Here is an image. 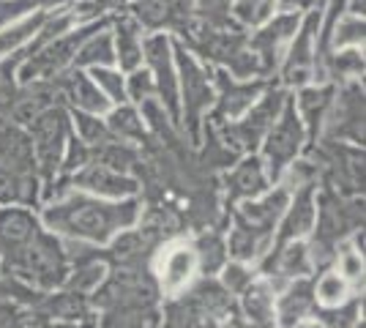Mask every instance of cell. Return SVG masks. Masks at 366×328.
Segmentation results:
<instances>
[{"label": "cell", "instance_id": "6da1fadb", "mask_svg": "<svg viewBox=\"0 0 366 328\" xmlns=\"http://www.w3.org/2000/svg\"><path fill=\"white\" fill-rule=\"evenodd\" d=\"M137 208H139L137 203L109 205V203L91 200V197H82V194H71L66 203L52 205L44 214V219L52 230H61V233L102 244L115 230L134 224Z\"/></svg>", "mask_w": 366, "mask_h": 328}, {"label": "cell", "instance_id": "7a4b0ae2", "mask_svg": "<svg viewBox=\"0 0 366 328\" xmlns=\"http://www.w3.org/2000/svg\"><path fill=\"white\" fill-rule=\"evenodd\" d=\"M112 16H104V19H93V22H82L79 28H71V31L61 33L58 39H52L49 44L39 49L36 55L25 58V66H22V79L25 82H33V79H46V77H58L66 66H71L79 44L93 36V33L104 31L109 25Z\"/></svg>", "mask_w": 366, "mask_h": 328}, {"label": "cell", "instance_id": "3957f363", "mask_svg": "<svg viewBox=\"0 0 366 328\" xmlns=\"http://www.w3.org/2000/svg\"><path fill=\"white\" fill-rule=\"evenodd\" d=\"M287 101V94L282 88H268V94L257 99L252 107L246 109L244 121L238 124H229V126H219L222 129V137L227 142L232 151H252L262 137L265 131L274 126V121L279 118V112L285 107Z\"/></svg>", "mask_w": 366, "mask_h": 328}, {"label": "cell", "instance_id": "277c9868", "mask_svg": "<svg viewBox=\"0 0 366 328\" xmlns=\"http://www.w3.org/2000/svg\"><path fill=\"white\" fill-rule=\"evenodd\" d=\"M175 61H178V71H181V88H183V107H186V126H189V137L197 142L199 118L202 112L214 104V85L205 74V69L194 61L192 49H186L181 41L172 44Z\"/></svg>", "mask_w": 366, "mask_h": 328}, {"label": "cell", "instance_id": "5b68a950", "mask_svg": "<svg viewBox=\"0 0 366 328\" xmlns=\"http://www.w3.org/2000/svg\"><path fill=\"white\" fill-rule=\"evenodd\" d=\"M33 159L41 164L44 175H52L63 161L66 140H69V115L61 104L46 107L41 115L31 121Z\"/></svg>", "mask_w": 366, "mask_h": 328}, {"label": "cell", "instance_id": "8992f818", "mask_svg": "<svg viewBox=\"0 0 366 328\" xmlns=\"http://www.w3.org/2000/svg\"><path fill=\"white\" fill-rule=\"evenodd\" d=\"M301 142H304V124L295 112V101L287 99L274 126L265 131V161H268L271 178L282 175V170L295 159Z\"/></svg>", "mask_w": 366, "mask_h": 328}, {"label": "cell", "instance_id": "52a82bcc", "mask_svg": "<svg viewBox=\"0 0 366 328\" xmlns=\"http://www.w3.org/2000/svg\"><path fill=\"white\" fill-rule=\"evenodd\" d=\"M14 266L25 274L36 279L41 287H55L63 282V274H66V263H63L61 247L46 238V235L36 233L31 241H25L19 252H16Z\"/></svg>", "mask_w": 366, "mask_h": 328}, {"label": "cell", "instance_id": "ba28073f", "mask_svg": "<svg viewBox=\"0 0 366 328\" xmlns=\"http://www.w3.org/2000/svg\"><path fill=\"white\" fill-rule=\"evenodd\" d=\"M142 58L151 66V77L156 82V96H162V107H167L169 118L178 124L181 104H178V79L172 63V44L164 33H153L142 41Z\"/></svg>", "mask_w": 366, "mask_h": 328}, {"label": "cell", "instance_id": "9c48e42d", "mask_svg": "<svg viewBox=\"0 0 366 328\" xmlns=\"http://www.w3.org/2000/svg\"><path fill=\"white\" fill-rule=\"evenodd\" d=\"M320 11L309 9V16L304 22H298V31L292 36V47L285 61V71H282L285 85L301 88L315 77V55H317L315 39H317V28H320Z\"/></svg>", "mask_w": 366, "mask_h": 328}, {"label": "cell", "instance_id": "30bf717a", "mask_svg": "<svg viewBox=\"0 0 366 328\" xmlns=\"http://www.w3.org/2000/svg\"><path fill=\"white\" fill-rule=\"evenodd\" d=\"M129 14L137 19L139 28L181 33L194 16V3L192 0H132Z\"/></svg>", "mask_w": 366, "mask_h": 328}, {"label": "cell", "instance_id": "8fae6325", "mask_svg": "<svg viewBox=\"0 0 366 328\" xmlns=\"http://www.w3.org/2000/svg\"><path fill=\"white\" fill-rule=\"evenodd\" d=\"M216 85H219V96H216V112H214V124H224V121H235L241 118L246 109L257 101L262 91H265V82H244V79H229V74L224 69L216 71Z\"/></svg>", "mask_w": 366, "mask_h": 328}, {"label": "cell", "instance_id": "7c38bea8", "mask_svg": "<svg viewBox=\"0 0 366 328\" xmlns=\"http://www.w3.org/2000/svg\"><path fill=\"white\" fill-rule=\"evenodd\" d=\"M298 11H287V14H279L274 19H268L265 25H259V31L249 39V47L254 49L259 61V69L262 74L274 71V66L279 63V52H282V44L290 41L295 31H298Z\"/></svg>", "mask_w": 366, "mask_h": 328}, {"label": "cell", "instance_id": "4fadbf2b", "mask_svg": "<svg viewBox=\"0 0 366 328\" xmlns=\"http://www.w3.org/2000/svg\"><path fill=\"white\" fill-rule=\"evenodd\" d=\"M336 96H339L336 107L331 101L334 115L325 118V121H331L328 134L331 137L339 134V137H350L352 142H361L364 140V91H361V85L355 79H347L345 88Z\"/></svg>", "mask_w": 366, "mask_h": 328}, {"label": "cell", "instance_id": "5bb4252c", "mask_svg": "<svg viewBox=\"0 0 366 328\" xmlns=\"http://www.w3.org/2000/svg\"><path fill=\"white\" fill-rule=\"evenodd\" d=\"M290 203V192L287 189H276L274 194L262 197L259 203H246L238 211V227H244L249 233H254L257 238H268V230L274 227V222Z\"/></svg>", "mask_w": 366, "mask_h": 328}, {"label": "cell", "instance_id": "9a60e30c", "mask_svg": "<svg viewBox=\"0 0 366 328\" xmlns=\"http://www.w3.org/2000/svg\"><path fill=\"white\" fill-rule=\"evenodd\" d=\"M58 91H61V96H66L76 109H82V112L104 115L109 109V99L102 94L99 85H96L88 74H82L79 69L63 74L61 82H58Z\"/></svg>", "mask_w": 366, "mask_h": 328}, {"label": "cell", "instance_id": "2e32d148", "mask_svg": "<svg viewBox=\"0 0 366 328\" xmlns=\"http://www.w3.org/2000/svg\"><path fill=\"white\" fill-rule=\"evenodd\" d=\"M115 25V61L123 71H134L142 63V28L132 14H115L109 19Z\"/></svg>", "mask_w": 366, "mask_h": 328}, {"label": "cell", "instance_id": "e0dca14e", "mask_svg": "<svg viewBox=\"0 0 366 328\" xmlns=\"http://www.w3.org/2000/svg\"><path fill=\"white\" fill-rule=\"evenodd\" d=\"M0 161L16 175H25L33 167L31 137L3 118H0Z\"/></svg>", "mask_w": 366, "mask_h": 328}, {"label": "cell", "instance_id": "ac0fdd59", "mask_svg": "<svg viewBox=\"0 0 366 328\" xmlns=\"http://www.w3.org/2000/svg\"><path fill=\"white\" fill-rule=\"evenodd\" d=\"M336 88L334 85H320V88H304L298 96V118L301 124L309 126V137L317 140V131L322 129L328 112H331V101H334Z\"/></svg>", "mask_w": 366, "mask_h": 328}, {"label": "cell", "instance_id": "d6986e66", "mask_svg": "<svg viewBox=\"0 0 366 328\" xmlns=\"http://www.w3.org/2000/svg\"><path fill=\"white\" fill-rule=\"evenodd\" d=\"M76 184L91 192H99L104 197H123V194H134L137 192V184L132 178H126L121 172L109 170L104 164H93L85 172L76 175Z\"/></svg>", "mask_w": 366, "mask_h": 328}, {"label": "cell", "instance_id": "ffe728a7", "mask_svg": "<svg viewBox=\"0 0 366 328\" xmlns=\"http://www.w3.org/2000/svg\"><path fill=\"white\" fill-rule=\"evenodd\" d=\"M312 224H315V200H312V189L304 187L301 194L295 197V203L290 205V214L282 222L279 244H287V241H295L298 235L309 233Z\"/></svg>", "mask_w": 366, "mask_h": 328}, {"label": "cell", "instance_id": "44dd1931", "mask_svg": "<svg viewBox=\"0 0 366 328\" xmlns=\"http://www.w3.org/2000/svg\"><path fill=\"white\" fill-rule=\"evenodd\" d=\"M229 197H257L265 192V170L259 159H244L227 178Z\"/></svg>", "mask_w": 366, "mask_h": 328}, {"label": "cell", "instance_id": "7402d4cb", "mask_svg": "<svg viewBox=\"0 0 366 328\" xmlns=\"http://www.w3.org/2000/svg\"><path fill=\"white\" fill-rule=\"evenodd\" d=\"M112 63H115V44H112V39H109L107 33L99 31L79 44L71 66H76V69L91 66L93 69V66H112Z\"/></svg>", "mask_w": 366, "mask_h": 328}, {"label": "cell", "instance_id": "603a6c76", "mask_svg": "<svg viewBox=\"0 0 366 328\" xmlns=\"http://www.w3.org/2000/svg\"><path fill=\"white\" fill-rule=\"evenodd\" d=\"M107 129L112 137H121V140H142L145 142V121L134 107L129 104H118V107L109 112Z\"/></svg>", "mask_w": 366, "mask_h": 328}, {"label": "cell", "instance_id": "cb8c5ba5", "mask_svg": "<svg viewBox=\"0 0 366 328\" xmlns=\"http://www.w3.org/2000/svg\"><path fill=\"white\" fill-rule=\"evenodd\" d=\"M197 266V257L189 247H178L164 257V287L167 290H178L186 282L192 279Z\"/></svg>", "mask_w": 366, "mask_h": 328}, {"label": "cell", "instance_id": "d4e9b609", "mask_svg": "<svg viewBox=\"0 0 366 328\" xmlns=\"http://www.w3.org/2000/svg\"><path fill=\"white\" fill-rule=\"evenodd\" d=\"M36 235V222L28 211H19L11 208L0 217V238L9 244V247H22L25 241H31Z\"/></svg>", "mask_w": 366, "mask_h": 328}, {"label": "cell", "instance_id": "484cf974", "mask_svg": "<svg viewBox=\"0 0 366 328\" xmlns=\"http://www.w3.org/2000/svg\"><path fill=\"white\" fill-rule=\"evenodd\" d=\"M312 309V287L306 282H298L287 296L279 301V323L282 328L298 326V320Z\"/></svg>", "mask_w": 366, "mask_h": 328}, {"label": "cell", "instance_id": "4316f807", "mask_svg": "<svg viewBox=\"0 0 366 328\" xmlns=\"http://www.w3.org/2000/svg\"><path fill=\"white\" fill-rule=\"evenodd\" d=\"M364 74V55L358 47L342 49L336 55H325V66H322V79H355Z\"/></svg>", "mask_w": 366, "mask_h": 328}, {"label": "cell", "instance_id": "83f0119b", "mask_svg": "<svg viewBox=\"0 0 366 328\" xmlns=\"http://www.w3.org/2000/svg\"><path fill=\"white\" fill-rule=\"evenodd\" d=\"M276 0H232L229 16L241 28H259L274 16Z\"/></svg>", "mask_w": 366, "mask_h": 328}, {"label": "cell", "instance_id": "f1b7e54d", "mask_svg": "<svg viewBox=\"0 0 366 328\" xmlns=\"http://www.w3.org/2000/svg\"><path fill=\"white\" fill-rule=\"evenodd\" d=\"M244 309L249 314L252 323L257 326H271V317H274V298L271 290L265 284H252L244 290Z\"/></svg>", "mask_w": 366, "mask_h": 328}, {"label": "cell", "instance_id": "f546056e", "mask_svg": "<svg viewBox=\"0 0 366 328\" xmlns=\"http://www.w3.org/2000/svg\"><path fill=\"white\" fill-rule=\"evenodd\" d=\"M364 16L355 14H342V19L334 25L331 39H328V49H342V47H364Z\"/></svg>", "mask_w": 366, "mask_h": 328}, {"label": "cell", "instance_id": "4dcf8cb0", "mask_svg": "<svg viewBox=\"0 0 366 328\" xmlns=\"http://www.w3.org/2000/svg\"><path fill=\"white\" fill-rule=\"evenodd\" d=\"M49 16V11H36L33 16L22 19V22H14V25H6L0 31V52H9V49H16L22 41H28L33 33H39V28L44 25V19Z\"/></svg>", "mask_w": 366, "mask_h": 328}, {"label": "cell", "instance_id": "1f68e13d", "mask_svg": "<svg viewBox=\"0 0 366 328\" xmlns=\"http://www.w3.org/2000/svg\"><path fill=\"white\" fill-rule=\"evenodd\" d=\"M74 124H76V134H79V140L85 142V145H104V142H109V137H112L107 124L99 121V115H93V112L76 109Z\"/></svg>", "mask_w": 366, "mask_h": 328}, {"label": "cell", "instance_id": "d6a6232c", "mask_svg": "<svg viewBox=\"0 0 366 328\" xmlns=\"http://www.w3.org/2000/svg\"><path fill=\"white\" fill-rule=\"evenodd\" d=\"M91 79L99 85V91L107 96L109 101L126 104V82H123L121 71H115L112 66H93Z\"/></svg>", "mask_w": 366, "mask_h": 328}, {"label": "cell", "instance_id": "836d02e7", "mask_svg": "<svg viewBox=\"0 0 366 328\" xmlns=\"http://www.w3.org/2000/svg\"><path fill=\"white\" fill-rule=\"evenodd\" d=\"M312 268V257H309V249L298 241H287V249L279 254V271L285 277H304Z\"/></svg>", "mask_w": 366, "mask_h": 328}, {"label": "cell", "instance_id": "e575fe53", "mask_svg": "<svg viewBox=\"0 0 366 328\" xmlns=\"http://www.w3.org/2000/svg\"><path fill=\"white\" fill-rule=\"evenodd\" d=\"M224 244H222V238H216V235H202L197 241V252H194V257L199 260V266L205 274H214L216 268L224 266Z\"/></svg>", "mask_w": 366, "mask_h": 328}, {"label": "cell", "instance_id": "d590c367", "mask_svg": "<svg viewBox=\"0 0 366 328\" xmlns=\"http://www.w3.org/2000/svg\"><path fill=\"white\" fill-rule=\"evenodd\" d=\"M192 3H194V16L211 22V25H238L229 16L232 0H192Z\"/></svg>", "mask_w": 366, "mask_h": 328}, {"label": "cell", "instance_id": "8d00e7d4", "mask_svg": "<svg viewBox=\"0 0 366 328\" xmlns=\"http://www.w3.org/2000/svg\"><path fill=\"white\" fill-rule=\"evenodd\" d=\"M317 298H320L322 307H339L345 304L347 298V282L342 274H325L320 282H317Z\"/></svg>", "mask_w": 366, "mask_h": 328}, {"label": "cell", "instance_id": "74e56055", "mask_svg": "<svg viewBox=\"0 0 366 328\" xmlns=\"http://www.w3.org/2000/svg\"><path fill=\"white\" fill-rule=\"evenodd\" d=\"M99 156H102V164H104V167H109V170H115V172L129 170L132 164H137L134 151L121 145V142H104L102 151H99Z\"/></svg>", "mask_w": 366, "mask_h": 328}, {"label": "cell", "instance_id": "f35d334b", "mask_svg": "<svg viewBox=\"0 0 366 328\" xmlns=\"http://www.w3.org/2000/svg\"><path fill=\"white\" fill-rule=\"evenodd\" d=\"M126 96H132L137 104H142L145 99H153L156 96V82H153L151 71L134 69L132 77H129V85H126Z\"/></svg>", "mask_w": 366, "mask_h": 328}, {"label": "cell", "instance_id": "ab89813d", "mask_svg": "<svg viewBox=\"0 0 366 328\" xmlns=\"http://www.w3.org/2000/svg\"><path fill=\"white\" fill-rule=\"evenodd\" d=\"M339 274L347 277V279H361V274H364V260H361V254L352 249L342 252V254H339Z\"/></svg>", "mask_w": 366, "mask_h": 328}, {"label": "cell", "instance_id": "60d3db41", "mask_svg": "<svg viewBox=\"0 0 366 328\" xmlns=\"http://www.w3.org/2000/svg\"><path fill=\"white\" fill-rule=\"evenodd\" d=\"M224 284H227L232 293H244L246 287L252 284V274L246 271L241 263H235V266H227L224 271Z\"/></svg>", "mask_w": 366, "mask_h": 328}, {"label": "cell", "instance_id": "b9f144b4", "mask_svg": "<svg viewBox=\"0 0 366 328\" xmlns=\"http://www.w3.org/2000/svg\"><path fill=\"white\" fill-rule=\"evenodd\" d=\"M88 156H91V154H88L85 142L74 137V140L69 142V154L63 159V167H66V170H76V167H82V164L88 161Z\"/></svg>", "mask_w": 366, "mask_h": 328}, {"label": "cell", "instance_id": "7bdbcfd3", "mask_svg": "<svg viewBox=\"0 0 366 328\" xmlns=\"http://www.w3.org/2000/svg\"><path fill=\"white\" fill-rule=\"evenodd\" d=\"M99 279H102V268L88 266V268H82L74 279H71V287H74V290H88V287H93Z\"/></svg>", "mask_w": 366, "mask_h": 328}, {"label": "cell", "instance_id": "ee69618b", "mask_svg": "<svg viewBox=\"0 0 366 328\" xmlns=\"http://www.w3.org/2000/svg\"><path fill=\"white\" fill-rule=\"evenodd\" d=\"M132 0H91L93 11H96V16L102 14V11H115V9H126Z\"/></svg>", "mask_w": 366, "mask_h": 328}, {"label": "cell", "instance_id": "f6af8a7d", "mask_svg": "<svg viewBox=\"0 0 366 328\" xmlns=\"http://www.w3.org/2000/svg\"><path fill=\"white\" fill-rule=\"evenodd\" d=\"M276 3L287 11H309V9H315L317 0H276Z\"/></svg>", "mask_w": 366, "mask_h": 328}]
</instances>
